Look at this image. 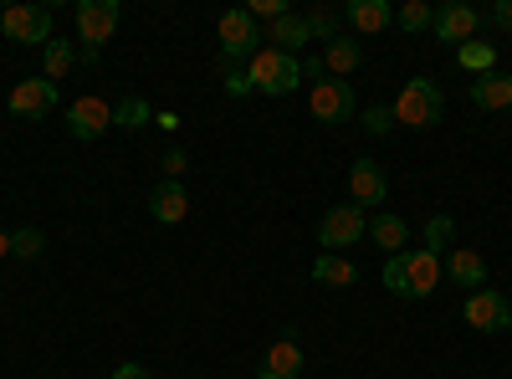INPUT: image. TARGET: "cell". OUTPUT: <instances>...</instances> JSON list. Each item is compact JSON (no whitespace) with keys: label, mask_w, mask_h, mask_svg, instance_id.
I'll return each instance as SVG.
<instances>
[{"label":"cell","mask_w":512,"mask_h":379,"mask_svg":"<svg viewBox=\"0 0 512 379\" xmlns=\"http://www.w3.org/2000/svg\"><path fill=\"white\" fill-rule=\"evenodd\" d=\"M441 282V257L436 251H400V257L384 262V287L395 292V298H431Z\"/></svg>","instance_id":"1"},{"label":"cell","mask_w":512,"mask_h":379,"mask_svg":"<svg viewBox=\"0 0 512 379\" xmlns=\"http://www.w3.org/2000/svg\"><path fill=\"white\" fill-rule=\"evenodd\" d=\"M390 108H395V123H405V129L420 134V129H436V123H441L446 98H441V88H436L431 77H410Z\"/></svg>","instance_id":"2"},{"label":"cell","mask_w":512,"mask_h":379,"mask_svg":"<svg viewBox=\"0 0 512 379\" xmlns=\"http://www.w3.org/2000/svg\"><path fill=\"white\" fill-rule=\"evenodd\" d=\"M118 0H77V41H82V52H77V62H88V67H98V57H103V41L118 31Z\"/></svg>","instance_id":"3"},{"label":"cell","mask_w":512,"mask_h":379,"mask_svg":"<svg viewBox=\"0 0 512 379\" xmlns=\"http://www.w3.org/2000/svg\"><path fill=\"white\" fill-rule=\"evenodd\" d=\"M246 77H251L256 93L282 98V93H292L297 82H303V57H287V52H277V47H262V52L246 62Z\"/></svg>","instance_id":"4"},{"label":"cell","mask_w":512,"mask_h":379,"mask_svg":"<svg viewBox=\"0 0 512 379\" xmlns=\"http://www.w3.org/2000/svg\"><path fill=\"white\" fill-rule=\"evenodd\" d=\"M216 36H221V67L251 62L256 52H262L256 41H267V36H262V26L251 21V11H246V6L226 11V16H221V26H216Z\"/></svg>","instance_id":"5"},{"label":"cell","mask_w":512,"mask_h":379,"mask_svg":"<svg viewBox=\"0 0 512 379\" xmlns=\"http://www.w3.org/2000/svg\"><path fill=\"white\" fill-rule=\"evenodd\" d=\"M308 113H313V123H323V129H338V123H349V118H354V82H344V77H323V82H313Z\"/></svg>","instance_id":"6"},{"label":"cell","mask_w":512,"mask_h":379,"mask_svg":"<svg viewBox=\"0 0 512 379\" xmlns=\"http://www.w3.org/2000/svg\"><path fill=\"white\" fill-rule=\"evenodd\" d=\"M113 129V103L108 98H77L72 108H67V134L72 139H82V144H93V139H103Z\"/></svg>","instance_id":"7"},{"label":"cell","mask_w":512,"mask_h":379,"mask_svg":"<svg viewBox=\"0 0 512 379\" xmlns=\"http://www.w3.org/2000/svg\"><path fill=\"white\" fill-rule=\"evenodd\" d=\"M466 323H472L477 333H507L512 328V303L497 287H477L472 298H466Z\"/></svg>","instance_id":"8"},{"label":"cell","mask_w":512,"mask_h":379,"mask_svg":"<svg viewBox=\"0 0 512 379\" xmlns=\"http://www.w3.org/2000/svg\"><path fill=\"white\" fill-rule=\"evenodd\" d=\"M364 231H369V216H364L359 205H333L328 216H323V226H318V246H323V251L354 246Z\"/></svg>","instance_id":"9"},{"label":"cell","mask_w":512,"mask_h":379,"mask_svg":"<svg viewBox=\"0 0 512 379\" xmlns=\"http://www.w3.org/2000/svg\"><path fill=\"white\" fill-rule=\"evenodd\" d=\"M0 26H6L11 41H26V47H47L52 41V11L47 6H11L0 16Z\"/></svg>","instance_id":"10"},{"label":"cell","mask_w":512,"mask_h":379,"mask_svg":"<svg viewBox=\"0 0 512 379\" xmlns=\"http://www.w3.org/2000/svg\"><path fill=\"white\" fill-rule=\"evenodd\" d=\"M57 108V82L41 72V77H26L11 88V113L16 118H47Z\"/></svg>","instance_id":"11"},{"label":"cell","mask_w":512,"mask_h":379,"mask_svg":"<svg viewBox=\"0 0 512 379\" xmlns=\"http://www.w3.org/2000/svg\"><path fill=\"white\" fill-rule=\"evenodd\" d=\"M349 195L359 210L369 205H384V195H390V180H384V170L374 159H354V170H349Z\"/></svg>","instance_id":"12"},{"label":"cell","mask_w":512,"mask_h":379,"mask_svg":"<svg viewBox=\"0 0 512 379\" xmlns=\"http://www.w3.org/2000/svg\"><path fill=\"white\" fill-rule=\"evenodd\" d=\"M149 216H154L159 226H180V221L190 216V195H185V185H180V180H159V185L149 190Z\"/></svg>","instance_id":"13"},{"label":"cell","mask_w":512,"mask_h":379,"mask_svg":"<svg viewBox=\"0 0 512 379\" xmlns=\"http://www.w3.org/2000/svg\"><path fill=\"white\" fill-rule=\"evenodd\" d=\"M477 26H482V11H472V6H461V0H446V6L436 11V36L441 41H456V47H461V41H472L477 36Z\"/></svg>","instance_id":"14"},{"label":"cell","mask_w":512,"mask_h":379,"mask_svg":"<svg viewBox=\"0 0 512 379\" xmlns=\"http://www.w3.org/2000/svg\"><path fill=\"white\" fill-rule=\"evenodd\" d=\"M446 277L461 282V287H487V257L477 246H451V257H446Z\"/></svg>","instance_id":"15"},{"label":"cell","mask_w":512,"mask_h":379,"mask_svg":"<svg viewBox=\"0 0 512 379\" xmlns=\"http://www.w3.org/2000/svg\"><path fill=\"white\" fill-rule=\"evenodd\" d=\"M303 374V349H297V339H277L267 349V359L256 364V379H297Z\"/></svg>","instance_id":"16"},{"label":"cell","mask_w":512,"mask_h":379,"mask_svg":"<svg viewBox=\"0 0 512 379\" xmlns=\"http://www.w3.org/2000/svg\"><path fill=\"white\" fill-rule=\"evenodd\" d=\"M313 41V31H308V21L297 16V11H287V16H277L272 26H267V47H277V52H287V57H297Z\"/></svg>","instance_id":"17"},{"label":"cell","mask_w":512,"mask_h":379,"mask_svg":"<svg viewBox=\"0 0 512 379\" xmlns=\"http://www.w3.org/2000/svg\"><path fill=\"white\" fill-rule=\"evenodd\" d=\"M344 21L359 31V36H379L384 26H395V11L384 0H349L344 6Z\"/></svg>","instance_id":"18"},{"label":"cell","mask_w":512,"mask_h":379,"mask_svg":"<svg viewBox=\"0 0 512 379\" xmlns=\"http://www.w3.org/2000/svg\"><path fill=\"white\" fill-rule=\"evenodd\" d=\"M472 103L487 108V113H507L512 108V77L507 72H482L472 82Z\"/></svg>","instance_id":"19"},{"label":"cell","mask_w":512,"mask_h":379,"mask_svg":"<svg viewBox=\"0 0 512 379\" xmlns=\"http://www.w3.org/2000/svg\"><path fill=\"white\" fill-rule=\"evenodd\" d=\"M369 236H374V246L390 251V257H400V251L410 246V221L390 216V210H379V216L369 221Z\"/></svg>","instance_id":"20"},{"label":"cell","mask_w":512,"mask_h":379,"mask_svg":"<svg viewBox=\"0 0 512 379\" xmlns=\"http://www.w3.org/2000/svg\"><path fill=\"white\" fill-rule=\"evenodd\" d=\"M359 62H364V47H359L354 36H338V41H328V47H323V72L328 77H349Z\"/></svg>","instance_id":"21"},{"label":"cell","mask_w":512,"mask_h":379,"mask_svg":"<svg viewBox=\"0 0 512 379\" xmlns=\"http://www.w3.org/2000/svg\"><path fill=\"white\" fill-rule=\"evenodd\" d=\"M313 282H323V287H354L359 267L349 257H338V251H323V257L313 262Z\"/></svg>","instance_id":"22"},{"label":"cell","mask_w":512,"mask_h":379,"mask_svg":"<svg viewBox=\"0 0 512 379\" xmlns=\"http://www.w3.org/2000/svg\"><path fill=\"white\" fill-rule=\"evenodd\" d=\"M154 123V108H149V98H123L118 108H113V129H123V134H139V129H149Z\"/></svg>","instance_id":"23"},{"label":"cell","mask_w":512,"mask_h":379,"mask_svg":"<svg viewBox=\"0 0 512 379\" xmlns=\"http://www.w3.org/2000/svg\"><path fill=\"white\" fill-rule=\"evenodd\" d=\"M456 62L466 67V72H492L497 67V47H492V41H461V47H456Z\"/></svg>","instance_id":"24"},{"label":"cell","mask_w":512,"mask_h":379,"mask_svg":"<svg viewBox=\"0 0 512 379\" xmlns=\"http://www.w3.org/2000/svg\"><path fill=\"white\" fill-rule=\"evenodd\" d=\"M303 21H308V31L328 47V41H338V21H344V11H338V6H313V11H303Z\"/></svg>","instance_id":"25"},{"label":"cell","mask_w":512,"mask_h":379,"mask_svg":"<svg viewBox=\"0 0 512 379\" xmlns=\"http://www.w3.org/2000/svg\"><path fill=\"white\" fill-rule=\"evenodd\" d=\"M72 62H77L72 41H57V36H52V41H47V77H52V82H62V77L72 72Z\"/></svg>","instance_id":"26"},{"label":"cell","mask_w":512,"mask_h":379,"mask_svg":"<svg viewBox=\"0 0 512 379\" xmlns=\"http://www.w3.org/2000/svg\"><path fill=\"white\" fill-rule=\"evenodd\" d=\"M395 21H400L405 31H431V26H436V11L425 6V0H405V6L395 11Z\"/></svg>","instance_id":"27"},{"label":"cell","mask_w":512,"mask_h":379,"mask_svg":"<svg viewBox=\"0 0 512 379\" xmlns=\"http://www.w3.org/2000/svg\"><path fill=\"white\" fill-rule=\"evenodd\" d=\"M446 246H456V226H451V216H431V226H425V251H441Z\"/></svg>","instance_id":"28"},{"label":"cell","mask_w":512,"mask_h":379,"mask_svg":"<svg viewBox=\"0 0 512 379\" xmlns=\"http://www.w3.org/2000/svg\"><path fill=\"white\" fill-rule=\"evenodd\" d=\"M41 246H47V236H41L36 226H26V231H11V257H21V262L41 257Z\"/></svg>","instance_id":"29"},{"label":"cell","mask_w":512,"mask_h":379,"mask_svg":"<svg viewBox=\"0 0 512 379\" xmlns=\"http://www.w3.org/2000/svg\"><path fill=\"white\" fill-rule=\"evenodd\" d=\"M359 123H364V134H379V139H384V134L395 129V108L374 103V108H364V113H359Z\"/></svg>","instance_id":"30"},{"label":"cell","mask_w":512,"mask_h":379,"mask_svg":"<svg viewBox=\"0 0 512 379\" xmlns=\"http://www.w3.org/2000/svg\"><path fill=\"white\" fill-rule=\"evenodd\" d=\"M246 11H251V21H267V26H272V21H277V16H287L292 6H287V0H251Z\"/></svg>","instance_id":"31"},{"label":"cell","mask_w":512,"mask_h":379,"mask_svg":"<svg viewBox=\"0 0 512 379\" xmlns=\"http://www.w3.org/2000/svg\"><path fill=\"white\" fill-rule=\"evenodd\" d=\"M221 82H226L231 98H246V93H251V77H246L241 67H221Z\"/></svg>","instance_id":"32"},{"label":"cell","mask_w":512,"mask_h":379,"mask_svg":"<svg viewBox=\"0 0 512 379\" xmlns=\"http://www.w3.org/2000/svg\"><path fill=\"white\" fill-rule=\"evenodd\" d=\"M159 170H164V180H180V175H185V170H190V159H185V154H180V149H169V154H164V159H159Z\"/></svg>","instance_id":"33"},{"label":"cell","mask_w":512,"mask_h":379,"mask_svg":"<svg viewBox=\"0 0 512 379\" xmlns=\"http://www.w3.org/2000/svg\"><path fill=\"white\" fill-rule=\"evenodd\" d=\"M487 21H492V26H502V31H512V0H497V6L487 11Z\"/></svg>","instance_id":"34"},{"label":"cell","mask_w":512,"mask_h":379,"mask_svg":"<svg viewBox=\"0 0 512 379\" xmlns=\"http://www.w3.org/2000/svg\"><path fill=\"white\" fill-rule=\"evenodd\" d=\"M113 379H154V374H149L144 364H134V359H128V364H118V369H113Z\"/></svg>","instance_id":"35"},{"label":"cell","mask_w":512,"mask_h":379,"mask_svg":"<svg viewBox=\"0 0 512 379\" xmlns=\"http://www.w3.org/2000/svg\"><path fill=\"white\" fill-rule=\"evenodd\" d=\"M154 123H159L164 134H175V129H180V113H154Z\"/></svg>","instance_id":"36"},{"label":"cell","mask_w":512,"mask_h":379,"mask_svg":"<svg viewBox=\"0 0 512 379\" xmlns=\"http://www.w3.org/2000/svg\"><path fill=\"white\" fill-rule=\"evenodd\" d=\"M0 257H11V231H0Z\"/></svg>","instance_id":"37"}]
</instances>
